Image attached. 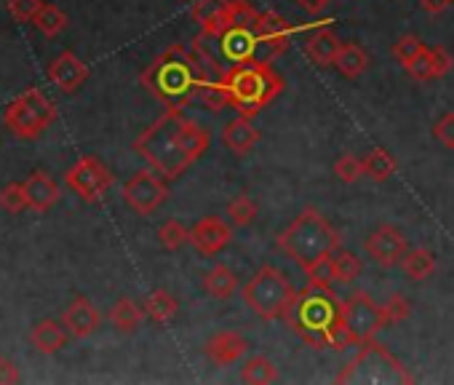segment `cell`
<instances>
[{
    "mask_svg": "<svg viewBox=\"0 0 454 385\" xmlns=\"http://www.w3.org/2000/svg\"><path fill=\"white\" fill-rule=\"evenodd\" d=\"M291 35H294V27L283 17L273 14V12H262V17H259V62L273 65V59L286 54Z\"/></svg>",
    "mask_w": 454,
    "mask_h": 385,
    "instance_id": "obj_15",
    "label": "cell"
},
{
    "mask_svg": "<svg viewBox=\"0 0 454 385\" xmlns=\"http://www.w3.org/2000/svg\"><path fill=\"white\" fill-rule=\"evenodd\" d=\"M25 193H27L30 209L35 212H49L59 201V185L43 172H35L25 180Z\"/></svg>",
    "mask_w": 454,
    "mask_h": 385,
    "instance_id": "obj_23",
    "label": "cell"
},
{
    "mask_svg": "<svg viewBox=\"0 0 454 385\" xmlns=\"http://www.w3.org/2000/svg\"><path fill=\"white\" fill-rule=\"evenodd\" d=\"M33 22H35V27H38L43 35H49V38L59 35V33L67 27V17H65V12H59L57 6H49V4H43V9L38 12V17H35Z\"/></svg>",
    "mask_w": 454,
    "mask_h": 385,
    "instance_id": "obj_36",
    "label": "cell"
},
{
    "mask_svg": "<svg viewBox=\"0 0 454 385\" xmlns=\"http://www.w3.org/2000/svg\"><path fill=\"white\" fill-rule=\"evenodd\" d=\"M283 321L302 343L316 350H324V348L342 350V348L353 345L350 335L345 329L342 303L332 287L308 284L302 292H296L294 305Z\"/></svg>",
    "mask_w": 454,
    "mask_h": 385,
    "instance_id": "obj_3",
    "label": "cell"
},
{
    "mask_svg": "<svg viewBox=\"0 0 454 385\" xmlns=\"http://www.w3.org/2000/svg\"><path fill=\"white\" fill-rule=\"evenodd\" d=\"M241 380L249 385H267V382L278 380V369L267 356H251L241 366Z\"/></svg>",
    "mask_w": 454,
    "mask_h": 385,
    "instance_id": "obj_30",
    "label": "cell"
},
{
    "mask_svg": "<svg viewBox=\"0 0 454 385\" xmlns=\"http://www.w3.org/2000/svg\"><path fill=\"white\" fill-rule=\"evenodd\" d=\"M335 174H337V180L340 182H345V185H353V182H358L366 172H364V161L358 158V156H353V153H345V156H340L337 158V164H335Z\"/></svg>",
    "mask_w": 454,
    "mask_h": 385,
    "instance_id": "obj_37",
    "label": "cell"
},
{
    "mask_svg": "<svg viewBox=\"0 0 454 385\" xmlns=\"http://www.w3.org/2000/svg\"><path fill=\"white\" fill-rule=\"evenodd\" d=\"M433 137H435L443 148L454 150V112H446V115H441V118L435 120V126H433Z\"/></svg>",
    "mask_w": 454,
    "mask_h": 385,
    "instance_id": "obj_42",
    "label": "cell"
},
{
    "mask_svg": "<svg viewBox=\"0 0 454 385\" xmlns=\"http://www.w3.org/2000/svg\"><path fill=\"white\" fill-rule=\"evenodd\" d=\"M222 142L227 145V150H233L235 156H246L254 150V145L259 142V128L251 123L249 115H238L233 118L225 128H222Z\"/></svg>",
    "mask_w": 454,
    "mask_h": 385,
    "instance_id": "obj_20",
    "label": "cell"
},
{
    "mask_svg": "<svg viewBox=\"0 0 454 385\" xmlns=\"http://www.w3.org/2000/svg\"><path fill=\"white\" fill-rule=\"evenodd\" d=\"M54 118H57V107L38 89H27L22 96H17L6 107V115H4L9 132L22 137V140L41 137L46 128L54 123Z\"/></svg>",
    "mask_w": 454,
    "mask_h": 385,
    "instance_id": "obj_9",
    "label": "cell"
},
{
    "mask_svg": "<svg viewBox=\"0 0 454 385\" xmlns=\"http://www.w3.org/2000/svg\"><path fill=\"white\" fill-rule=\"evenodd\" d=\"M30 340H33V345H35L41 353H57V350H62V348L67 345V327H65V324H57V321H51V319H46V321H41V324L33 329Z\"/></svg>",
    "mask_w": 454,
    "mask_h": 385,
    "instance_id": "obj_24",
    "label": "cell"
},
{
    "mask_svg": "<svg viewBox=\"0 0 454 385\" xmlns=\"http://www.w3.org/2000/svg\"><path fill=\"white\" fill-rule=\"evenodd\" d=\"M227 217H230V225L233 227H249L257 219V204L246 193H238L227 204Z\"/></svg>",
    "mask_w": 454,
    "mask_h": 385,
    "instance_id": "obj_34",
    "label": "cell"
},
{
    "mask_svg": "<svg viewBox=\"0 0 454 385\" xmlns=\"http://www.w3.org/2000/svg\"><path fill=\"white\" fill-rule=\"evenodd\" d=\"M335 380L348 382V385H390V382L409 385L414 382L412 372L377 340L364 343L361 350L340 369Z\"/></svg>",
    "mask_w": 454,
    "mask_h": 385,
    "instance_id": "obj_7",
    "label": "cell"
},
{
    "mask_svg": "<svg viewBox=\"0 0 454 385\" xmlns=\"http://www.w3.org/2000/svg\"><path fill=\"white\" fill-rule=\"evenodd\" d=\"M65 182H67V188L75 193V196H81L83 201H99L107 190H110V185H112V174H110V169L99 161V158H94V156H83L67 174H65Z\"/></svg>",
    "mask_w": 454,
    "mask_h": 385,
    "instance_id": "obj_12",
    "label": "cell"
},
{
    "mask_svg": "<svg viewBox=\"0 0 454 385\" xmlns=\"http://www.w3.org/2000/svg\"><path fill=\"white\" fill-rule=\"evenodd\" d=\"M86 78H88V67H86L73 51L59 54V57L51 62V67H49V81H51L59 91H65V94L78 91V89L86 83Z\"/></svg>",
    "mask_w": 454,
    "mask_h": 385,
    "instance_id": "obj_16",
    "label": "cell"
},
{
    "mask_svg": "<svg viewBox=\"0 0 454 385\" xmlns=\"http://www.w3.org/2000/svg\"><path fill=\"white\" fill-rule=\"evenodd\" d=\"M43 9V0H9V12L19 22H33Z\"/></svg>",
    "mask_w": 454,
    "mask_h": 385,
    "instance_id": "obj_41",
    "label": "cell"
},
{
    "mask_svg": "<svg viewBox=\"0 0 454 385\" xmlns=\"http://www.w3.org/2000/svg\"><path fill=\"white\" fill-rule=\"evenodd\" d=\"M275 246L299 268H305L316 257L340 249V233L319 209L308 206L291 219V225L283 233H278Z\"/></svg>",
    "mask_w": 454,
    "mask_h": 385,
    "instance_id": "obj_5",
    "label": "cell"
},
{
    "mask_svg": "<svg viewBox=\"0 0 454 385\" xmlns=\"http://www.w3.org/2000/svg\"><path fill=\"white\" fill-rule=\"evenodd\" d=\"M396 169H398L396 158H393L388 150H382V148H374V150L364 158V172H366V177L374 180V182H388V180L396 174Z\"/></svg>",
    "mask_w": 454,
    "mask_h": 385,
    "instance_id": "obj_31",
    "label": "cell"
},
{
    "mask_svg": "<svg viewBox=\"0 0 454 385\" xmlns=\"http://www.w3.org/2000/svg\"><path fill=\"white\" fill-rule=\"evenodd\" d=\"M164 180L166 177H158L156 169H142V172H136L123 185V201L128 204V209H134L142 217L153 214L169 198V185Z\"/></svg>",
    "mask_w": 454,
    "mask_h": 385,
    "instance_id": "obj_11",
    "label": "cell"
},
{
    "mask_svg": "<svg viewBox=\"0 0 454 385\" xmlns=\"http://www.w3.org/2000/svg\"><path fill=\"white\" fill-rule=\"evenodd\" d=\"M294 4L302 6L305 12H311V14H319V12H324L332 4V0H294Z\"/></svg>",
    "mask_w": 454,
    "mask_h": 385,
    "instance_id": "obj_45",
    "label": "cell"
},
{
    "mask_svg": "<svg viewBox=\"0 0 454 385\" xmlns=\"http://www.w3.org/2000/svg\"><path fill=\"white\" fill-rule=\"evenodd\" d=\"M332 260H335V251H327L321 257H316L313 263H308L305 268V276L313 287H332L335 281V268H332Z\"/></svg>",
    "mask_w": 454,
    "mask_h": 385,
    "instance_id": "obj_33",
    "label": "cell"
},
{
    "mask_svg": "<svg viewBox=\"0 0 454 385\" xmlns=\"http://www.w3.org/2000/svg\"><path fill=\"white\" fill-rule=\"evenodd\" d=\"M12 382H19V369L12 358L0 356V385H12Z\"/></svg>",
    "mask_w": 454,
    "mask_h": 385,
    "instance_id": "obj_43",
    "label": "cell"
},
{
    "mask_svg": "<svg viewBox=\"0 0 454 385\" xmlns=\"http://www.w3.org/2000/svg\"><path fill=\"white\" fill-rule=\"evenodd\" d=\"M364 249L372 260L380 268H396L404 263V257L409 251V241L406 235L396 227V225H377L366 238H364Z\"/></svg>",
    "mask_w": 454,
    "mask_h": 385,
    "instance_id": "obj_13",
    "label": "cell"
},
{
    "mask_svg": "<svg viewBox=\"0 0 454 385\" xmlns=\"http://www.w3.org/2000/svg\"><path fill=\"white\" fill-rule=\"evenodd\" d=\"M144 308H139L134 300H128V297H120L115 305H112V311H110V324L118 329V332H123V335H131V332H136L139 327H142V321H144Z\"/></svg>",
    "mask_w": 454,
    "mask_h": 385,
    "instance_id": "obj_26",
    "label": "cell"
},
{
    "mask_svg": "<svg viewBox=\"0 0 454 385\" xmlns=\"http://www.w3.org/2000/svg\"><path fill=\"white\" fill-rule=\"evenodd\" d=\"M382 311H385L388 324H401V321H406V319L412 316V303H409L406 295L396 292V295H390V297L385 300Z\"/></svg>",
    "mask_w": 454,
    "mask_h": 385,
    "instance_id": "obj_40",
    "label": "cell"
},
{
    "mask_svg": "<svg viewBox=\"0 0 454 385\" xmlns=\"http://www.w3.org/2000/svg\"><path fill=\"white\" fill-rule=\"evenodd\" d=\"M209 132L185 112V107H166V112L136 137L134 150L161 177L177 180L209 150Z\"/></svg>",
    "mask_w": 454,
    "mask_h": 385,
    "instance_id": "obj_1",
    "label": "cell"
},
{
    "mask_svg": "<svg viewBox=\"0 0 454 385\" xmlns=\"http://www.w3.org/2000/svg\"><path fill=\"white\" fill-rule=\"evenodd\" d=\"M335 67H337V73H340L342 78L353 81V78H358L361 73H366V67H369V54H366L358 43H342V46H340V54H337V59H335Z\"/></svg>",
    "mask_w": 454,
    "mask_h": 385,
    "instance_id": "obj_25",
    "label": "cell"
},
{
    "mask_svg": "<svg viewBox=\"0 0 454 385\" xmlns=\"http://www.w3.org/2000/svg\"><path fill=\"white\" fill-rule=\"evenodd\" d=\"M425 49H427V46H425L417 35H412V33H409V35H401V38L396 41V46H393V57L406 67V65H412V62H414Z\"/></svg>",
    "mask_w": 454,
    "mask_h": 385,
    "instance_id": "obj_39",
    "label": "cell"
},
{
    "mask_svg": "<svg viewBox=\"0 0 454 385\" xmlns=\"http://www.w3.org/2000/svg\"><path fill=\"white\" fill-rule=\"evenodd\" d=\"M342 313H345V329H348L353 345H364V343L374 340V335L388 327L382 305L374 303L372 295H366V292H353L342 303Z\"/></svg>",
    "mask_w": 454,
    "mask_h": 385,
    "instance_id": "obj_10",
    "label": "cell"
},
{
    "mask_svg": "<svg viewBox=\"0 0 454 385\" xmlns=\"http://www.w3.org/2000/svg\"><path fill=\"white\" fill-rule=\"evenodd\" d=\"M342 41L332 27H313L305 38V54L319 67H335V59L340 54Z\"/></svg>",
    "mask_w": 454,
    "mask_h": 385,
    "instance_id": "obj_18",
    "label": "cell"
},
{
    "mask_svg": "<svg viewBox=\"0 0 454 385\" xmlns=\"http://www.w3.org/2000/svg\"><path fill=\"white\" fill-rule=\"evenodd\" d=\"M0 206H4L6 212H12V214L25 212L30 206L27 193H25V182H12V185H6L4 190H0Z\"/></svg>",
    "mask_w": 454,
    "mask_h": 385,
    "instance_id": "obj_38",
    "label": "cell"
},
{
    "mask_svg": "<svg viewBox=\"0 0 454 385\" xmlns=\"http://www.w3.org/2000/svg\"><path fill=\"white\" fill-rule=\"evenodd\" d=\"M158 243H161L166 251H177V249H182L185 243H190V230H188L180 219H166V222L158 227Z\"/></svg>",
    "mask_w": 454,
    "mask_h": 385,
    "instance_id": "obj_35",
    "label": "cell"
},
{
    "mask_svg": "<svg viewBox=\"0 0 454 385\" xmlns=\"http://www.w3.org/2000/svg\"><path fill=\"white\" fill-rule=\"evenodd\" d=\"M332 268H335V281H340V284H353L361 276V260L348 249L335 251Z\"/></svg>",
    "mask_w": 454,
    "mask_h": 385,
    "instance_id": "obj_32",
    "label": "cell"
},
{
    "mask_svg": "<svg viewBox=\"0 0 454 385\" xmlns=\"http://www.w3.org/2000/svg\"><path fill=\"white\" fill-rule=\"evenodd\" d=\"M196 25H201V35L206 38H217L219 30L225 27V17H227V0H193L190 9Z\"/></svg>",
    "mask_w": 454,
    "mask_h": 385,
    "instance_id": "obj_22",
    "label": "cell"
},
{
    "mask_svg": "<svg viewBox=\"0 0 454 385\" xmlns=\"http://www.w3.org/2000/svg\"><path fill=\"white\" fill-rule=\"evenodd\" d=\"M206 70L196 49L174 43L142 73V86L166 107H188L209 83Z\"/></svg>",
    "mask_w": 454,
    "mask_h": 385,
    "instance_id": "obj_4",
    "label": "cell"
},
{
    "mask_svg": "<svg viewBox=\"0 0 454 385\" xmlns=\"http://www.w3.org/2000/svg\"><path fill=\"white\" fill-rule=\"evenodd\" d=\"M233 241V225L225 222L222 217H201L193 227H190V243L196 251L206 254V257H214L219 251H225Z\"/></svg>",
    "mask_w": 454,
    "mask_h": 385,
    "instance_id": "obj_14",
    "label": "cell"
},
{
    "mask_svg": "<svg viewBox=\"0 0 454 385\" xmlns=\"http://www.w3.org/2000/svg\"><path fill=\"white\" fill-rule=\"evenodd\" d=\"M180 311V303L174 295H169L166 289H156L144 297V313L147 319H153L156 324H169Z\"/></svg>",
    "mask_w": 454,
    "mask_h": 385,
    "instance_id": "obj_27",
    "label": "cell"
},
{
    "mask_svg": "<svg viewBox=\"0 0 454 385\" xmlns=\"http://www.w3.org/2000/svg\"><path fill=\"white\" fill-rule=\"evenodd\" d=\"M241 295H243L246 308L254 316H259L262 321H278V319H286V313L291 311L296 289L291 287L286 273H281L275 266H262L246 281Z\"/></svg>",
    "mask_w": 454,
    "mask_h": 385,
    "instance_id": "obj_8",
    "label": "cell"
},
{
    "mask_svg": "<svg viewBox=\"0 0 454 385\" xmlns=\"http://www.w3.org/2000/svg\"><path fill=\"white\" fill-rule=\"evenodd\" d=\"M451 4H454V0H419V9H422L425 14H430V17H438V14H443Z\"/></svg>",
    "mask_w": 454,
    "mask_h": 385,
    "instance_id": "obj_44",
    "label": "cell"
},
{
    "mask_svg": "<svg viewBox=\"0 0 454 385\" xmlns=\"http://www.w3.org/2000/svg\"><path fill=\"white\" fill-rule=\"evenodd\" d=\"M454 59L443 51V49H425L412 65H406L404 70L414 78V81H438L451 70Z\"/></svg>",
    "mask_w": 454,
    "mask_h": 385,
    "instance_id": "obj_21",
    "label": "cell"
},
{
    "mask_svg": "<svg viewBox=\"0 0 454 385\" xmlns=\"http://www.w3.org/2000/svg\"><path fill=\"white\" fill-rule=\"evenodd\" d=\"M246 348H249V343H246L243 335L225 329V332H217L214 337H209V343H206V358L214 366H230V364H235L246 353Z\"/></svg>",
    "mask_w": 454,
    "mask_h": 385,
    "instance_id": "obj_17",
    "label": "cell"
},
{
    "mask_svg": "<svg viewBox=\"0 0 454 385\" xmlns=\"http://www.w3.org/2000/svg\"><path fill=\"white\" fill-rule=\"evenodd\" d=\"M99 321H102L99 319V311L91 305L88 297H75L67 305V311L62 313V324L67 327V332L73 337H88V335H94L96 327H99Z\"/></svg>",
    "mask_w": 454,
    "mask_h": 385,
    "instance_id": "obj_19",
    "label": "cell"
},
{
    "mask_svg": "<svg viewBox=\"0 0 454 385\" xmlns=\"http://www.w3.org/2000/svg\"><path fill=\"white\" fill-rule=\"evenodd\" d=\"M259 17L262 12L249 0H227L225 27L217 38H209L214 43V62L222 59L230 67L259 62Z\"/></svg>",
    "mask_w": 454,
    "mask_h": 385,
    "instance_id": "obj_6",
    "label": "cell"
},
{
    "mask_svg": "<svg viewBox=\"0 0 454 385\" xmlns=\"http://www.w3.org/2000/svg\"><path fill=\"white\" fill-rule=\"evenodd\" d=\"M401 268L412 281H425L435 271V257L430 249H412V251H406Z\"/></svg>",
    "mask_w": 454,
    "mask_h": 385,
    "instance_id": "obj_29",
    "label": "cell"
},
{
    "mask_svg": "<svg viewBox=\"0 0 454 385\" xmlns=\"http://www.w3.org/2000/svg\"><path fill=\"white\" fill-rule=\"evenodd\" d=\"M235 287H238V276H235L227 266H217V268H212V271L204 276V289H206V295L214 297V300H227V297H233Z\"/></svg>",
    "mask_w": 454,
    "mask_h": 385,
    "instance_id": "obj_28",
    "label": "cell"
},
{
    "mask_svg": "<svg viewBox=\"0 0 454 385\" xmlns=\"http://www.w3.org/2000/svg\"><path fill=\"white\" fill-rule=\"evenodd\" d=\"M281 91H283V78L273 70V65L251 62V65H233L222 70L217 81H209L204 86L198 99H204L214 112H219L222 107H233L238 115L254 118Z\"/></svg>",
    "mask_w": 454,
    "mask_h": 385,
    "instance_id": "obj_2",
    "label": "cell"
}]
</instances>
